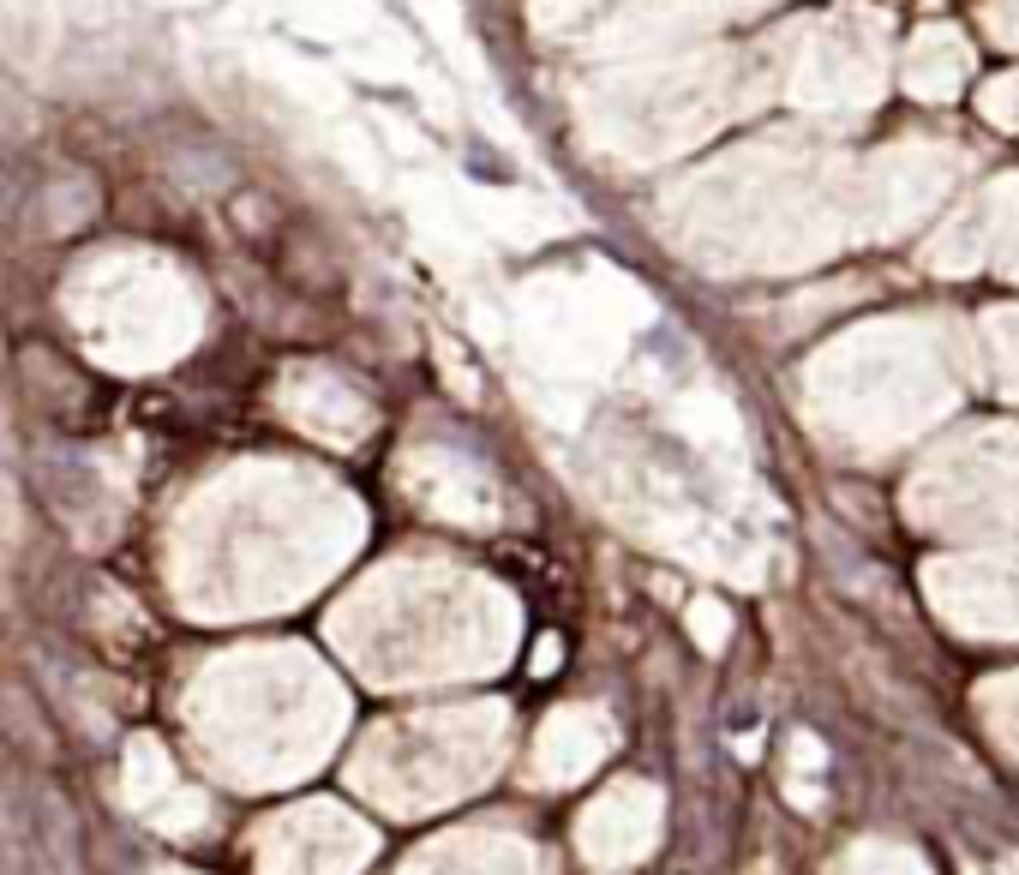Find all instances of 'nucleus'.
Segmentation results:
<instances>
[{"instance_id": "nucleus-1", "label": "nucleus", "mask_w": 1019, "mask_h": 875, "mask_svg": "<svg viewBox=\"0 0 1019 875\" xmlns=\"http://www.w3.org/2000/svg\"><path fill=\"white\" fill-rule=\"evenodd\" d=\"M468 174L474 180H516V168H504V156L486 150V144H468Z\"/></svg>"}]
</instances>
